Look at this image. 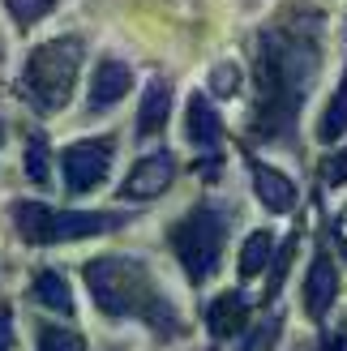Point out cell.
<instances>
[{
	"label": "cell",
	"instance_id": "10",
	"mask_svg": "<svg viewBox=\"0 0 347 351\" xmlns=\"http://www.w3.org/2000/svg\"><path fill=\"white\" fill-rule=\"evenodd\" d=\"M245 317H249V300H245L240 291H223V295H215V300L206 304V330H211V335H219V339L240 335Z\"/></svg>",
	"mask_w": 347,
	"mask_h": 351
},
{
	"label": "cell",
	"instance_id": "26",
	"mask_svg": "<svg viewBox=\"0 0 347 351\" xmlns=\"http://www.w3.org/2000/svg\"><path fill=\"white\" fill-rule=\"evenodd\" d=\"M202 176H211V180H215V176H219V159H211V163H202Z\"/></svg>",
	"mask_w": 347,
	"mask_h": 351
},
{
	"label": "cell",
	"instance_id": "27",
	"mask_svg": "<svg viewBox=\"0 0 347 351\" xmlns=\"http://www.w3.org/2000/svg\"><path fill=\"white\" fill-rule=\"evenodd\" d=\"M339 244H343V240H339ZM343 253H347V244H343Z\"/></svg>",
	"mask_w": 347,
	"mask_h": 351
},
{
	"label": "cell",
	"instance_id": "18",
	"mask_svg": "<svg viewBox=\"0 0 347 351\" xmlns=\"http://www.w3.org/2000/svg\"><path fill=\"white\" fill-rule=\"evenodd\" d=\"M39 351H86V343H82V335H73V330L39 326Z\"/></svg>",
	"mask_w": 347,
	"mask_h": 351
},
{
	"label": "cell",
	"instance_id": "9",
	"mask_svg": "<svg viewBox=\"0 0 347 351\" xmlns=\"http://www.w3.org/2000/svg\"><path fill=\"white\" fill-rule=\"evenodd\" d=\"M129 86H133V73L120 60H103L95 69V77H91V95H86V108L91 112H108L116 108L120 99L129 95Z\"/></svg>",
	"mask_w": 347,
	"mask_h": 351
},
{
	"label": "cell",
	"instance_id": "6",
	"mask_svg": "<svg viewBox=\"0 0 347 351\" xmlns=\"http://www.w3.org/2000/svg\"><path fill=\"white\" fill-rule=\"evenodd\" d=\"M176 180V154L171 150H154L146 159H137V167L129 171V180L120 184V197L125 202H142V197H159V193Z\"/></svg>",
	"mask_w": 347,
	"mask_h": 351
},
{
	"label": "cell",
	"instance_id": "17",
	"mask_svg": "<svg viewBox=\"0 0 347 351\" xmlns=\"http://www.w3.org/2000/svg\"><path fill=\"white\" fill-rule=\"evenodd\" d=\"M279 330H283V317L274 313V317H266L262 326H253L249 335L236 343V351H270V347H274V339H279Z\"/></svg>",
	"mask_w": 347,
	"mask_h": 351
},
{
	"label": "cell",
	"instance_id": "21",
	"mask_svg": "<svg viewBox=\"0 0 347 351\" xmlns=\"http://www.w3.org/2000/svg\"><path fill=\"white\" fill-rule=\"evenodd\" d=\"M26 176L34 184H43L47 180V142L39 137V142H30V150H26Z\"/></svg>",
	"mask_w": 347,
	"mask_h": 351
},
{
	"label": "cell",
	"instance_id": "2",
	"mask_svg": "<svg viewBox=\"0 0 347 351\" xmlns=\"http://www.w3.org/2000/svg\"><path fill=\"white\" fill-rule=\"evenodd\" d=\"M262 51H266V103H262V120H257V137L266 142L279 129H287L304 82H313L318 56L309 47H291L283 39H274V34L262 39Z\"/></svg>",
	"mask_w": 347,
	"mask_h": 351
},
{
	"label": "cell",
	"instance_id": "3",
	"mask_svg": "<svg viewBox=\"0 0 347 351\" xmlns=\"http://www.w3.org/2000/svg\"><path fill=\"white\" fill-rule=\"evenodd\" d=\"M77 60H82V39H56L30 51L26 60V95L43 116L60 112L69 90L77 77Z\"/></svg>",
	"mask_w": 347,
	"mask_h": 351
},
{
	"label": "cell",
	"instance_id": "5",
	"mask_svg": "<svg viewBox=\"0 0 347 351\" xmlns=\"http://www.w3.org/2000/svg\"><path fill=\"white\" fill-rule=\"evenodd\" d=\"M116 154V142L103 137V142H77L64 150V189L69 193H91L103 176H108V163Z\"/></svg>",
	"mask_w": 347,
	"mask_h": 351
},
{
	"label": "cell",
	"instance_id": "13",
	"mask_svg": "<svg viewBox=\"0 0 347 351\" xmlns=\"http://www.w3.org/2000/svg\"><path fill=\"white\" fill-rule=\"evenodd\" d=\"M219 137H223V125H219L215 108L206 103V95H193L189 99V142L193 146H219Z\"/></svg>",
	"mask_w": 347,
	"mask_h": 351
},
{
	"label": "cell",
	"instance_id": "7",
	"mask_svg": "<svg viewBox=\"0 0 347 351\" xmlns=\"http://www.w3.org/2000/svg\"><path fill=\"white\" fill-rule=\"evenodd\" d=\"M120 223H125V215H99V210H64V215H56V210H51L47 244H56V240H86V236H103V232H116Z\"/></svg>",
	"mask_w": 347,
	"mask_h": 351
},
{
	"label": "cell",
	"instance_id": "8",
	"mask_svg": "<svg viewBox=\"0 0 347 351\" xmlns=\"http://www.w3.org/2000/svg\"><path fill=\"white\" fill-rule=\"evenodd\" d=\"M335 291H339V270L326 253H318L313 266H309V278H304V308L313 322H326V313L335 304Z\"/></svg>",
	"mask_w": 347,
	"mask_h": 351
},
{
	"label": "cell",
	"instance_id": "25",
	"mask_svg": "<svg viewBox=\"0 0 347 351\" xmlns=\"http://www.w3.org/2000/svg\"><path fill=\"white\" fill-rule=\"evenodd\" d=\"M326 351H347V335H335V339H326Z\"/></svg>",
	"mask_w": 347,
	"mask_h": 351
},
{
	"label": "cell",
	"instance_id": "15",
	"mask_svg": "<svg viewBox=\"0 0 347 351\" xmlns=\"http://www.w3.org/2000/svg\"><path fill=\"white\" fill-rule=\"evenodd\" d=\"M270 253H274V236L270 232H253L245 244H240V278H257L266 270Z\"/></svg>",
	"mask_w": 347,
	"mask_h": 351
},
{
	"label": "cell",
	"instance_id": "19",
	"mask_svg": "<svg viewBox=\"0 0 347 351\" xmlns=\"http://www.w3.org/2000/svg\"><path fill=\"white\" fill-rule=\"evenodd\" d=\"M236 90H240V64H232V60L215 64L211 69V95L215 99H232Z\"/></svg>",
	"mask_w": 347,
	"mask_h": 351
},
{
	"label": "cell",
	"instance_id": "20",
	"mask_svg": "<svg viewBox=\"0 0 347 351\" xmlns=\"http://www.w3.org/2000/svg\"><path fill=\"white\" fill-rule=\"evenodd\" d=\"M5 5L17 17V26H34L39 17H47L51 9H56V0H5Z\"/></svg>",
	"mask_w": 347,
	"mask_h": 351
},
{
	"label": "cell",
	"instance_id": "16",
	"mask_svg": "<svg viewBox=\"0 0 347 351\" xmlns=\"http://www.w3.org/2000/svg\"><path fill=\"white\" fill-rule=\"evenodd\" d=\"M343 133H347V82L339 86V90H335L331 108H326L322 125H318V137H322V142H339Z\"/></svg>",
	"mask_w": 347,
	"mask_h": 351
},
{
	"label": "cell",
	"instance_id": "11",
	"mask_svg": "<svg viewBox=\"0 0 347 351\" xmlns=\"http://www.w3.org/2000/svg\"><path fill=\"white\" fill-rule=\"evenodd\" d=\"M253 184H257V197H262V206L274 210V215H287V210L296 206V184H291L283 171H274V167H266V163H253Z\"/></svg>",
	"mask_w": 347,
	"mask_h": 351
},
{
	"label": "cell",
	"instance_id": "22",
	"mask_svg": "<svg viewBox=\"0 0 347 351\" xmlns=\"http://www.w3.org/2000/svg\"><path fill=\"white\" fill-rule=\"evenodd\" d=\"M287 261H291V240L283 244V253H279V261H274V274H270V287H266V300H274V295H279V287H283V274H287Z\"/></svg>",
	"mask_w": 347,
	"mask_h": 351
},
{
	"label": "cell",
	"instance_id": "24",
	"mask_svg": "<svg viewBox=\"0 0 347 351\" xmlns=\"http://www.w3.org/2000/svg\"><path fill=\"white\" fill-rule=\"evenodd\" d=\"M0 351H13V313H9V304H0Z\"/></svg>",
	"mask_w": 347,
	"mask_h": 351
},
{
	"label": "cell",
	"instance_id": "12",
	"mask_svg": "<svg viewBox=\"0 0 347 351\" xmlns=\"http://www.w3.org/2000/svg\"><path fill=\"white\" fill-rule=\"evenodd\" d=\"M167 112H171V86L163 77H154L142 95V108H137V137H154L163 129Z\"/></svg>",
	"mask_w": 347,
	"mask_h": 351
},
{
	"label": "cell",
	"instance_id": "23",
	"mask_svg": "<svg viewBox=\"0 0 347 351\" xmlns=\"http://www.w3.org/2000/svg\"><path fill=\"white\" fill-rule=\"evenodd\" d=\"M322 167H326V180H331V184H347V146L339 154H331Z\"/></svg>",
	"mask_w": 347,
	"mask_h": 351
},
{
	"label": "cell",
	"instance_id": "4",
	"mask_svg": "<svg viewBox=\"0 0 347 351\" xmlns=\"http://www.w3.org/2000/svg\"><path fill=\"white\" fill-rule=\"evenodd\" d=\"M223 236H228V223H223V215L215 206L189 210V215L171 227V249H176L180 266L189 270L193 283H202V278L215 274L219 257H223Z\"/></svg>",
	"mask_w": 347,
	"mask_h": 351
},
{
	"label": "cell",
	"instance_id": "14",
	"mask_svg": "<svg viewBox=\"0 0 347 351\" xmlns=\"http://www.w3.org/2000/svg\"><path fill=\"white\" fill-rule=\"evenodd\" d=\"M30 295H34L43 308H51V313H73V291H69V283H64L56 270H43L39 278H34Z\"/></svg>",
	"mask_w": 347,
	"mask_h": 351
},
{
	"label": "cell",
	"instance_id": "1",
	"mask_svg": "<svg viewBox=\"0 0 347 351\" xmlns=\"http://www.w3.org/2000/svg\"><path fill=\"white\" fill-rule=\"evenodd\" d=\"M86 283H91L95 300L108 317H142L159 330H176V313L163 300V291L154 287V278L142 261L95 257L91 266H86Z\"/></svg>",
	"mask_w": 347,
	"mask_h": 351
}]
</instances>
